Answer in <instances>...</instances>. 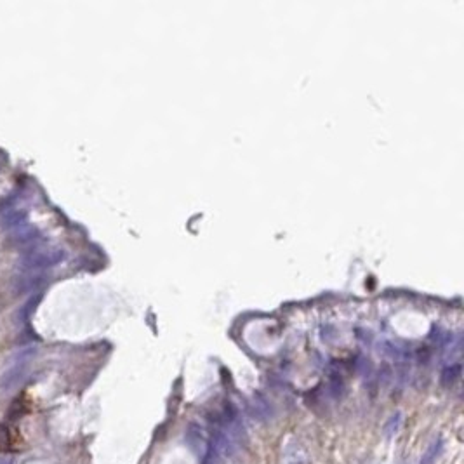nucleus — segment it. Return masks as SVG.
<instances>
[{
  "mask_svg": "<svg viewBox=\"0 0 464 464\" xmlns=\"http://www.w3.org/2000/svg\"><path fill=\"white\" fill-rule=\"evenodd\" d=\"M63 251L61 249H49V247H37L32 251H26L19 259V268L25 271H37V270H45L58 264L63 259Z\"/></svg>",
  "mask_w": 464,
  "mask_h": 464,
  "instance_id": "f257e3e1",
  "label": "nucleus"
},
{
  "mask_svg": "<svg viewBox=\"0 0 464 464\" xmlns=\"http://www.w3.org/2000/svg\"><path fill=\"white\" fill-rule=\"evenodd\" d=\"M26 447L21 431L14 426H0V452H21Z\"/></svg>",
  "mask_w": 464,
  "mask_h": 464,
  "instance_id": "f03ea898",
  "label": "nucleus"
},
{
  "mask_svg": "<svg viewBox=\"0 0 464 464\" xmlns=\"http://www.w3.org/2000/svg\"><path fill=\"white\" fill-rule=\"evenodd\" d=\"M40 238V230L33 224H21V226L14 228V230L9 233L7 242L9 245H14V247H28L30 244L37 242Z\"/></svg>",
  "mask_w": 464,
  "mask_h": 464,
  "instance_id": "7ed1b4c3",
  "label": "nucleus"
},
{
  "mask_svg": "<svg viewBox=\"0 0 464 464\" xmlns=\"http://www.w3.org/2000/svg\"><path fill=\"white\" fill-rule=\"evenodd\" d=\"M26 217H28V211L21 209V207H9L2 212L0 217V228L2 230H14V228L25 224Z\"/></svg>",
  "mask_w": 464,
  "mask_h": 464,
  "instance_id": "20e7f679",
  "label": "nucleus"
},
{
  "mask_svg": "<svg viewBox=\"0 0 464 464\" xmlns=\"http://www.w3.org/2000/svg\"><path fill=\"white\" fill-rule=\"evenodd\" d=\"M186 440H188V443H190V447L197 454H200V452H204V450H205L204 433H202V429L198 428L197 424H190L188 433H186Z\"/></svg>",
  "mask_w": 464,
  "mask_h": 464,
  "instance_id": "39448f33",
  "label": "nucleus"
},
{
  "mask_svg": "<svg viewBox=\"0 0 464 464\" xmlns=\"http://www.w3.org/2000/svg\"><path fill=\"white\" fill-rule=\"evenodd\" d=\"M45 282L43 275H32V277H23L18 280V294L21 292H32L35 289H39L40 285Z\"/></svg>",
  "mask_w": 464,
  "mask_h": 464,
  "instance_id": "423d86ee",
  "label": "nucleus"
},
{
  "mask_svg": "<svg viewBox=\"0 0 464 464\" xmlns=\"http://www.w3.org/2000/svg\"><path fill=\"white\" fill-rule=\"evenodd\" d=\"M459 374H461V365H450V367H447L445 371H443L442 382L447 386L452 384V382H456V379H459Z\"/></svg>",
  "mask_w": 464,
  "mask_h": 464,
  "instance_id": "0eeeda50",
  "label": "nucleus"
},
{
  "mask_svg": "<svg viewBox=\"0 0 464 464\" xmlns=\"http://www.w3.org/2000/svg\"><path fill=\"white\" fill-rule=\"evenodd\" d=\"M442 450V438H438L435 443H433L431 447L428 449V452L424 454V457H422L421 464H431L433 461H435V457L438 456V452Z\"/></svg>",
  "mask_w": 464,
  "mask_h": 464,
  "instance_id": "6e6552de",
  "label": "nucleus"
},
{
  "mask_svg": "<svg viewBox=\"0 0 464 464\" xmlns=\"http://www.w3.org/2000/svg\"><path fill=\"white\" fill-rule=\"evenodd\" d=\"M398 418H400V416L393 418L391 422H389V426L386 428V435H388V436H391V435H393V429H396V426H398Z\"/></svg>",
  "mask_w": 464,
  "mask_h": 464,
  "instance_id": "1a4fd4ad",
  "label": "nucleus"
}]
</instances>
